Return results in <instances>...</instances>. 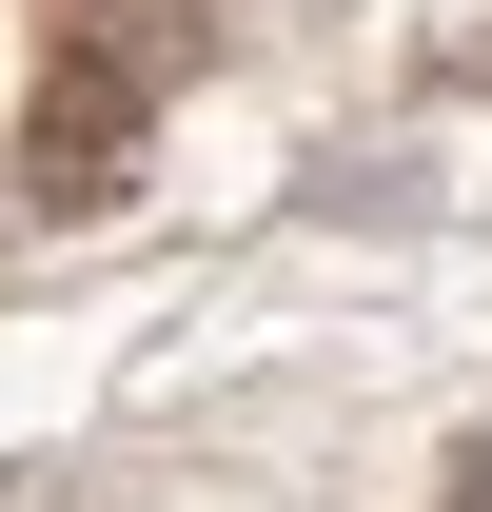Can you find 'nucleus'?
<instances>
[{"label": "nucleus", "instance_id": "f257e3e1", "mask_svg": "<svg viewBox=\"0 0 492 512\" xmlns=\"http://www.w3.org/2000/svg\"><path fill=\"white\" fill-rule=\"evenodd\" d=\"M138 119H158V20H138V0L60 20V60H40V138H20L40 217H99V197H119V158H138Z\"/></svg>", "mask_w": 492, "mask_h": 512}]
</instances>
